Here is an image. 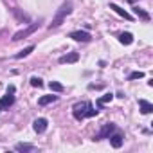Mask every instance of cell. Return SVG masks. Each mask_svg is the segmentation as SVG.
I'll return each instance as SVG.
<instances>
[{
	"label": "cell",
	"mask_w": 153,
	"mask_h": 153,
	"mask_svg": "<svg viewBox=\"0 0 153 153\" xmlns=\"http://www.w3.org/2000/svg\"><path fill=\"white\" fill-rule=\"evenodd\" d=\"M72 115H74V119L83 121V119H87V117L97 115V110H94V106L85 101V103H78V105L72 108Z\"/></svg>",
	"instance_id": "obj_1"
},
{
	"label": "cell",
	"mask_w": 153,
	"mask_h": 153,
	"mask_svg": "<svg viewBox=\"0 0 153 153\" xmlns=\"http://www.w3.org/2000/svg\"><path fill=\"white\" fill-rule=\"evenodd\" d=\"M70 13H72V2H65V4H61V7H59L58 13L54 15L52 24L49 25V29H56V27H59V25L63 24V20H65Z\"/></svg>",
	"instance_id": "obj_2"
},
{
	"label": "cell",
	"mask_w": 153,
	"mask_h": 153,
	"mask_svg": "<svg viewBox=\"0 0 153 153\" xmlns=\"http://www.w3.org/2000/svg\"><path fill=\"white\" fill-rule=\"evenodd\" d=\"M38 27H40V24H29V25H27L25 29H22V31L15 33L11 40H13V42H20L22 38H27V36H31V34H33V33H34V31H36Z\"/></svg>",
	"instance_id": "obj_3"
},
{
	"label": "cell",
	"mask_w": 153,
	"mask_h": 153,
	"mask_svg": "<svg viewBox=\"0 0 153 153\" xmlns=\"http://www.w3.org/2000/svg\"><path fill=\"white\" fill-rule=\"evenodd\" d=\"M68 38H72V40H76V42H90V40H92V36H90L88 31H72V33L68 34Z\"/></svg>",
	"instance_id": "obj_4"
},
{
	"label": "cell",
	"mask_w": 153,
	"mask_h": 153,
	"mask_svg": "<svg viewBox=\"0 0 153 153\" xmlns=\"http://www.w3.org/2000/svg\"><path fill=\"white\" fill-rule=\"evenodd\" d=\"M114 131H115V124H114V123H106V124L99 130V133H97L96 139H108Z\"/></svg>",
	"instance_id": "obj_5"
},
{
	"label": "cell",
	"mask_w": 153,
	"mask_h": 153,
	"mask_svg": "<svg viewBox=\"0 0 153 153\" xmlns=\"http://www.w3.org/2000/svg\"><path fill=\"white\" fill-rule=\"evenodd\" d=\"M13 105H15V96L7 92V94L2 97V99H0V112H4V110H9Z\"/></svg>",
	"instance_id": "obj_6"
},
{
	"label": "cell",
	"mask_w": 153,
	"mask_h": 153,
	"mask_svg": "<svg viewBox=\"0 0 153 153\" xmlns=\"http://www.w3.org/2000/svg\"><path fill=\"white\" fill-rule=\"evenodd\" d=\"M47 126H49V121H47L45 117H38V119L33 123V128H34L36 133H43V131L47 130Z\"/></svg>",
	"instance_id": "obj_7"
},
{
	"label": "cell",
	"mask_w": 153,
	"mask_h": 153,
	"mask_svg": "<svg viewBox=\"0 0 153 153\" xmlns=\"http://www.w3.org/2000/svg\"><path fill=\"white\" fill-rule=\"evenodd\" d=\"M108 139H110V144H112V148H115V149H119V148L123 146V142H124V137H123V133H115V131H114V133H112Z\"/></svg>",
	"instance_id": "obj_8"
},
{
	"label": "cell",
	"mask_w": 153,
	"mask_h": 153,
	"mask_svg": "<svg viewBox=\"0 0 153 153\" xmlns=\"http://www.w3.org/2000/svg\"><path fill=\"white\" fill-rule=\"evenodd\" d=\"M78 59H79V52H68V54H65V56L59 58V63L61 65H65V63H76Z\"/></svg>",
	"instance_id": "obj_9"
},
{
	"label": "cell",
	"mask_w": 153,
	"mask_h": 153,
	"mask_svg": "<svg viewBox=\"0 0 153 153\" xmlns=\"http://www.w3.org/2000/svg\"><path fill=\"white\" fill-rule=\"evenodd\" d=\"M110 9H112V11H114V13H117V15H119V16H123V18H124V20H131V15H130V13H128V11H124V9H123V7H119V6H117V4H114V2H112V4H110Z\"/></svg>",
	"instance_id": "obj_10"
},
{
	"label": "cell",
	"mask_w": 153,
	"mask_h": 153,
	"mask_svg": "<svg viewBox=\"0 0 153 153\" xmlns=\"http://www.w3.org/2000/svg\"><path fill=\"white\" fill-rule=\"evenodd\" d=\"M119 42L123 45H131L133 43V34L131 33H121L119 34Z\"/></svg>",
	"instance_id": "obj_11"
},
{
	"label": "cell",
	"mask_w": 153,
	"mask_h": 153,
	"mask_svg": "<svg viewBox=\"0 0 153 153\" xmlns=\"http://www.w3.org/2000/svg\"><path fill=\"white\" fill-rule=\"evenodd\" d=\"M139 106H140V112L142 114H151L153 112V105L148 103L146 99H139Z\"/></svg>",
	"instance_id": "obj_12"
},
{
	"label": "cell",
	"mask_w": 153,
	"mask_h": 153,
	"mask_svg": "<svg viewBox=\"0 0 153 153\" xmlns=\"http://www.w3.org/2000/svg\"><path fill=\"white\" fill-rule=\"evenodd\" d=\"M58 99V96H54V94H51V96H42L40 99H38V105L40 106H45V105H49V103H54Z\"/></svg>",
	"instance_id": "obj_13"
},
{
	"label": "cell",
	"mask_w": 153,
	"mask_h": 153,
	"mask_svg": "<svg viewBox=\"0 0 153 153\" xmlns=\"http://www.w3.org/2000/svg\"><path fill=\"white\" fill-rule=\"evenodd\" d=\"M33 51H34V45H29V47H25V49H22L20 52H16V54H15V58H16V59H22V58H25V56H29V54H31Z\"/></svg>",
	"instance_id": "obj_14"
},
{
	"label": "cell",
	"mask_w": 153,
	"mask_h": 153,
	"mask_svg": "<svg viewBox=\"0 0 153 153\" xmlns=\"http://www.w3.org/2000/svg\"><path fill=\"white\" fill-rule=\"evenodd\" d=\"M15 149H16V151H34V146H33V144H24V142H18V144L15 146Z\"/></svg>",
	"instance_id": "obj_15"
},
{
	"label": "cell",
	"mask_w": 153,
	"mask_h": 153,
	"mask_svg": "<svg viewBox=\"0 0 153 153\" xmlns=\"http://www.w3.org/2000/svg\"><path fill=\"white\" fill-rule=\"evenodd\" d=\"M49 87H51V90H52V92H63V88H65L59 81H51V83H49Z\"/></svg>",
	"instance_id": "obj_16"
},
{
	"label": "cell",
	"mask_w": 153,
	"mask_h": 153,
	"mask_svg": "<svg viewBox=\"0 0 153 153\" xmlns=\"http://www.w3.org/2000/svg\"><path fill=\"white\" fill-rule=\"evenodd\" d=\"M133 11H135V15H137V16H139V18H142V20H146V22H148V20H149V15H148V13H146V11H142V9H140V7H135V9H133Z\"/></svg>",
	"instance_id": "obj_17"
},
{
	"label": "cell",
	"mask_w": 153,
	"mask_h": 153,
	"mask_svg": "<svg viewBox=\"0 0 153 153\" xmlns=\"http://www.w3.org/2000/svg\"><path fill=\"white\" fill-rule=\"evenodd\" d=\"M112 97H114L112 94H106V96H103V97H99V99H97V106H103V105H106L108 101H112Z\"/></svg>",
	"instance_id": "obj_18"
},
{
	"label": "cell",
	"mask_w": 153,
	"mask_h": 153,
	"mask_svg": "<svg viewBox=\"0 0 153 153\" xmlns=\"http://www.w3.org/2000/svg\"><path fill=\"white\" fill-rule=\"evenodd\" d=\"M140 78H144V72L137 70V72H131V74H130V78H128V79L131 81V79H140Z\"/></svg>",
	"instance_id": "obj_19"
},
{
	"label": "cell",
	"mask_w": 153,
	"mask_h": 153,
	"mask_svg": "<svg viewBox=\"0 0 153 153\" xmlns=\"http://www.w3.org/2000/svg\"><path fill=\"white\" fill-rule=\"evenodd\" d=\"M31 85H33V87H38V88H40V87H43V81H42L40 78H31Z\"/></svg>",
	"instance_id": "obj_20"
},
{
	"label": "cell",
	"mask_w": 153,
	"mask_h": 153,
	"mask_svg": "<svg viewBox=\"0 0 153 153\" xmlns=\"http://www.w3.org/2000/svg\"><path fill=\"white\" fill-rule=\"evenodd\" d=\"M13 13H15V15H16V16H18V18H20V20H29V18H27V15H22V13H20V11H18V9H16V7H15V9H13Z\"/></svg>",
	"instance_id": "obj_21"
},
{
	"label": "cell",
	"mask_w": 153,
	"mask_h": 153,
	"mask_svg": "<svg viewBox=\"0 0 153 153\" xmlns=\"http://www.w3.org/2000/svg\"><path fill=\"white\" fill-rule=\"evenodd\" d=\"M7 92H9V94H15V87H13V85H11V87H9V88H7Z\"/></svg>",
	"instance_id": "obj_22"
}]
</instances>
